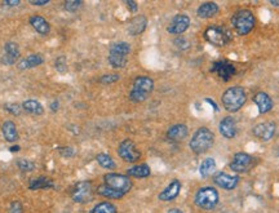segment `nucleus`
Here are the masks:
<instances>
[{
    "label": "nucleus",
    "mask_w": 279,
    "mask_h": 213,
    "mask_svg": "<svg viewBox=\"0 0 279 213\" xmlns=\"http://www.w3.org/2000/svg\"><path fill=\"white\" fill-rule=\"evenodd\" d=\"M247 101L246 90L242 87H230L224 92L221 97V102L226 111L229 113H236L239 111Z\"/></svg>",
    "instance_id": "1"
},
{
    "label": "nucleus",
    "mask_w": 279,
    "mask_h": 213,
    "mask_svg": "<svg viewBox=\"0 0 279 213\" xmlns=\"http://www.w3.org/2000/svg\"><path fill=\"white\" fill-rule=\"evenodd\" d=\"M154 90V80L146 75H141L133 80L132 89L130 92V100L135 103L146 101Z\"/></svg>",
    "instance_id": "2"
},
{
    "label": "nucleus",
    "mask_w": 279,
    "mask_h": 213,
    "mask_svg": "<svg viewBox=\"0 0 279 213\" xmlns=\"http://www.w3.org/2000/svg\"><path fill=\"white\" fill-rule=\"evenodd\" d=\"M215 142V136H213L212 130L202 127L199 129L195 130L191 140H190V149L194 154H204L213 146Z\"/></svg>",
    "instance_id": "3"
},
{
    "label": "nucleus",
    "mask_w": 279,
    "mask_h": 213,
    "mask_svg": "<svg viewBox=\"0 0 279 213\" xmlns=\"http://www.w3.org/2000/svg\"><path fill=\"white\" fill-rule=\"evenodd\" d=\"M232 25L239 35H247L253 30L256 18L249 9H239L232 14Z\"/></svg>",
    "instance_id": "4"
},
{
    "label": "nucleus",
    "mask_w": 279,
    "mask_h": 213,
    "mask_svg": "<svg viewBox=\"0 0 279 213\" xmlns=\"http://www.w3.org/2000/svg\"><path fill=\"white\" fill-rule=\"evenodd\" d=\"M220 202L219 191L215 187L207 186L202 187L195 193L194 197V203L196 207H199L200 210L212 211L216 208V206Z\"/></svg>",
    "instance_id": "5"
},
{
    "label": "nucleus",
    "mask_w": 279,
    "mask_h": 213,
    "mask_svg": "<svg viewBox=\"0 0 279 213\" xmlns=\"http://www.w3.org/2000/svg\"><path fill=\"white\" fill-rule=\"evenodd\" d=\"M103 183L109 187L114 189L115 191L124 194L126 195L133 186V182L127 174L115 173V172H110L103 176Z\"/></svg>",
    "instance_id": "6"
},
{
    "label": "nucleus",
    "mask_w": 279,
    "mask_h": 213,
    "mask_svg": "<svg viewBox=\"0 0 279 213\" xmlns=\"http://www.w3.org/2000/svg\"><path fill=\"white\" fill-rule=\"evenodd\" d=\"M204 39L215 47H225L232 40V37L226 29L213 25V26H208L204 30Z\"/></svg>",
    "instance_id": "7"
},
{
    "label": "nucleus",
    "mask_w": 279,
    "mask_h": 213,
    "mask_svg": "<svg viewBox=\"0 0 279 213\" xmlns=\"http://www.w3.org/2000/svg\"><path fill=\"white\" fill-rule=\"evenodd\" d=\"M118 154L127 163H136V162H139L141 159V153H140V150L136 147L135 142L132 140H130V138L123 140L119 143Z\"/></svg>",
    "instance_id": "8"
},
{
    "label": "nucleus",
    "mask_w": 279,
    "mask_h": 213,
    "mask_svg": "<svg viewBox=\"0 0 279 213\" xmlns=\"http://www.w3.org/2000/svg\"><path fill=\"white\" fill-rule=\"evenodd\" d=\"M92 182L91 181H80L75 183L71 190V199L75 203H87L92 199Z\"/></svg>",
    "instance_id": "9"
},
{
    "label": "nucleus",
    "mask_w": 279,
    "mask_h": 213,
    "mask_svg": "<svg viewBox=\"0 0 279 213\" xmlns=\"http://www.w3.org/2000/svg\"><path fill=\"white\" fill-rule=\"evenodd\" d=\"M211 71L217 74V77L226 83V82H229V80L235 75L236 69L229 61L217 60L213 62L212 67H211Z\"/></svg>",
    "instance_id": "10"
},
{
    "label": "nucleus",
    "mask_w": 279,
    "mask_h": 213,
    "mask_svg": "<svg viewBox=\"0 0 279 213\" xmlns=\"http://www.w3.org/2000/svg\"><path fill=\"white\" fill-rule=\"evenodd\" d=\"M20 56L21 52L18 44L14 42H7L4 44L3 53L0 56V62L7 66H12V65H16L17 61L20 60Z\"/></svg>",
    "instance_id": "11"
},
{
    "label": "nucleus",
    "mask_w": 279,
    "mask_h": 213,
    "mask_svg": "<svg viewBox=\"0 0 279 213\" xmlns=\"http://www.w3.org/2000/svg\"><path fill=\"white\" fill-rule=\"evenodd\" d=\"M251 164H252V157H251L249 154L244 153V151H240V153H236L235 155L232 157L229 167L232 172H235V173H243V172H247V170H249Z\"/></svg>",
    "instance_id": "12"
},
{
    "label": "nucleus",
    "mask_w": 279,
    "mask_h": 213,
    "mask_svg": "<svg viewBox=\"0 0 279 213\" xmlns=\"http://www.w3.org/2000/svg\"><path fill=\"white\" fill-rule=\"evenodd\" d=\"M190 26V17L186 14H176L167 26V31L172 35H181Z\"/></svg>",
    "instance_id": "13"
},
{
    "label": "nucleus",
    "mask_w": 279,
    "mask_h": 213,
    "mask_svg": "<svg viewBox=\"0 0 279 213\" xmlns=\"http://www.w3.org/2000/svg\"><path fill=\"white\" fill-rule=\"evenodd\" d=\"M239 176H232V174L225 173V172H217L213 176L215 185L224 190H234L239 185Z\"/></svg>",
    "instance_id": "14"
},
{
    "label": "nucleus",
    "mask_w": 279,
    "mask_h": 213,
    "mask_svg": "<svg viewBox=\"0 0 279 213\" xmlns=\"http://www.w3.org/2000/svg\"><path fill=\"white\" fill-rule=\"evenodd\" d=\"M274 133H276V124L273 122H264L253 128V134L261 141L272 140Z\"/></svg>",
    "instance_id": "15"
},
{
    "label": "nucleus",
    "mask_w": 279,
    "mask_h": 213,
    "mask_svg": "<svg viewBox=\"0 0 279 213\" xmlns=\"http://www.w3.org/2000/svg\"><path fill=\"white\" fill-rule=\"evenodd\" d=\"M219 129L221 136L225 137V138H234L236 136V123L235 119L232 117H225L221 119L219 124Z\"/></svg>",
    "instance_id": "16"
},
{
    "label": "nucleus",
    "mask_w": 279,
    "mask_h": 213,
    "mask_svg": "<svg viewBox=\"0 0 279 213\" xmlns=\"http://www.w3.org/2000/svg\"><path fill=\"white\" fill-rule=\"evenodd\" d=\"M180 191H181V182L179 180H173L171 181L170 185H167L166 189L160 191L158 198L162 202H172L179 197Z\"/></svg>",
    "instance_id": "17"
},
{
    "label": "nucleus",
    "mask_w": 279,
    "mask_h": 213,
    "mask_svg": "<svg viewBox=\"0 0 279 213\" xmlns=\"http://www.w3.org/2000/svg\"><path fill=\"white\" fill-rule=\"evenodd\" d=\"M253 102L257 106V110L260 114L269 113L273 109V100L272 97L265 92H257L253 96Z\"/></svg>",
    "instance_id": "18"
},
{
    "label": "nucleus",
    "mask_w": 279,
    "mask_h": 213,
    "mask_svg": "<svg viewBox=\"0 0 279 213\" xmlns=\"http://www.w3.org/2000/svg\"><path fill=\"white\" fill-rule=\"evenodd\" d=\"M29 24L31 25L34 30L37 31L40 35H48L50 33V25L49 22L44 18L43 16L39 14H34L29 18Z\"/></svg>",
    "instance_id": "19"
},
{
    "label": "nucleus",
    "mask_w": 279,
    "mask_h": 213,
    "mask_svg": "<svg viewBox=\"0 0 279 213\" xmlns=\"http://www.w3.org/2000/svg\"><path fill=\"white\" fill-rule=\"evenodd\" d=\"M44 63V57L42 54H31V56L22 58L17 62V69L20 71H26L34 69V67L40 66Z\"/></svg>",
    "instance_id": "20"
},
{
    "label": "nucleus",
    "mask_w": 279,
    "mask_h": 213,
    "mask_svg": "<svg viewBox=\"0 0 279 213\" xmlns=\"http://www.w3.org/2000/svg\"><path fill=\"white\" fill-rule=\"evenodd\" d=\"M147 26V18L145 16H136L133 17L132 20L130 21L128 24V34L132 35V37H136V35H140L142 34L143 31L146 30Z\"/></svg>",
    "instance_id": "21"
},
{
    "label": "nucleus",
    "mask_w": 279,
    "mask_h": 213,
    "mask_svg": "<svg viewBox=\"0 0 279 213\" xmlns=\"http://www.w3.org/2000/svg\"><path fill=\"white\" fill-rule=\"evenodd\" d=\"M189 133V128L186 124H175L167 130V138L170 141H175V142H179V141H183L184 138L187 137Z\"/></svg>",
    "instance_id": "22"
},
{
    "label": "nucleus",
    "mask_w": 279,
    "mask_h": 213,
    "mask_svg": "<svg viewBox=\"0 0 279 213\" xmlns=\"http://www.w3.org/2000/svg\"><path fill=\"white\" fill-rule=\"evenodd\" d=\"M1 133H3L4 140L9 143H14L18 141V130L12 120H5L1 126Z\"/></svg>",
    "instance_id": "23"
},
{
    "label": "nucleus",
    "mask_w": 279,
    "mask_h": 213,
    "mask_svg": "<svg viewBox=\"0 0 279 213\" xmlns=\"http://www.w3.org/2000/svg\"><path fill=\"white\" fill-rule=\"evenodd\" d=\"M219 10L220 8L216 3H213V1H206V3L200 4L199 7H198L196 14H198V17H200V18L207 20V18H212V17L216 16V14L219 13Z\"/></svg>",
    "instance_id": "24"
},
{
    "label": "nucleus",
    "mask_w": 279,
    "mask_h": 213,
    "mask_svg": "<svg viewBox=\"0 0 279 213\" xmlns=\"http://www.w3.org/2000/svg\"><path fill=\"white\" fill-rule=\"evenodd\" d=\"M151 174V170L146 163L137 164V166L131 167L130 170H127V176L133 177V178H147Z\"/></svg>",
    "instance_id": "25"
},
{
    "label": "nucleus",
    "mask_w": 279,
    "mask_h": 213,
    "mask_svg": "<svg viewBox=\"0 0 279 213\" xmlns=\"http://www.w3.org/2000/svg\"><path fill=\"white\" fill-rule=\"evenodd\" d=\"M22 110L29 114H33V115H43L44 106L38 100L29 98V100H25L22 102Z\"/></svg>",
    "instance_id": "26"
},
{
    "label": "nucleus",
    "mask_w": 279,
    "mask_h": 213,
    "mask_svg": "<svg viewBox=\"0 0 279 213\" xmlns=\"http://www.w3.org/2000/svg\"><path fill=\"white\" fill-rule=\"evenodd\" d=\"M216 170V160L213 158H207L200 163L199 166V173L203 178H207V177L212 176Z\"/></svg>",
    "instance_id": "27"
},
{
    "label": "nucleus",
    "mask_w": 279,
    "mask_h": 213,
    "mask_svg": "<svg viewBox=\"0 0 279 213\" xmlns=\"http://www.w3.org/2000/svg\"><path fill=\"white\" fill-rule=\"evenodd\" d=\"M97 194L102 198H106V199H114V200H118V199H122L124 197V194L119 193V191H115L114 189L109 187L107 185L102 183L100 186L97 187Z\"/></svg>",
    "instance_id": "28"
},
{
    "label": "nucleus",
    "mask_w": 279,
    "mask_h": 213,
    "mask_svg": "<svg viewBox=\"0 0 279 213\" xmlns=\"http://www.w3.org/2000/svg\"><path fill=\"white\" fill-rule=\"evenodd\" d=\"M54 186V182L49 178L46 177H39V178H34L29 183V189L30 190H42V189H50Z\"/></svg>",
    "instance_id": "29"
},
{
    "label": "nucleus",
    "mask_w": 279,
    "mask_h": 213,
    "mask_svg": "<svg viewBox=\"0 0 279 213\" xmlns=\"http://www.w3.org/2000/svg\"><path fill=\"white\" fill-rule=\"evenodd\" d=\"M96 160H97V163H98V166L102 167V168H105V170H113L116 168L115 160H114L113 158L110 157L109 154H106V153L97 154Z\"/></svg>",
    "instance_id": "30"
},
{
    "label": "nucleus",
    "mask_w": 279,
    "mask_h": 213,
    "mask_svg": "<svg viewBox=\"0 0 279 213\" xmlns=\"http://www.w3.org/2000/svg\"><path fill=\"white\" fill-rule=\"evenodd\" d=\"M90 213H118V210L111 202H101L93 207Z\"/></svg>",
    "instance_id": "31"
},
{
    "label": "nucleus",
    "mask_w": 279,
    "mask_h": 213,
    "mask_svg": "<svg viewBox=\"0 0 279 213\" xmlns=\"http://www.w3.org/2000/svg\"><path fill=\"white\" fill-rule=\"evenodd\" d=\"M107 60H109L110 66L114 67V69H123V67H126L127 63H128L127 56H122V54L109 53Z\"/></svg>",
    "instance_id": "32"
},
{
    "label": "nucleus",
    "mask_w": 279,
    "mask_h": 213,
    "mask_svg": "<svg viewBox=\"0 0 279 213\" xmlns=\"http://www.w3.org/2000/svg\"><path fill=\"white\" fill-rule=\"evenodd\" d=\"M109 53L114 54H122V56H128L131 53V45L126 42H118V43H114L111 47H110Z\"/></svg>",
    "instance_id": "33"
},
{
    "label": "nucleus",
    "mask_w": 279,
    "mask_h": 213,
    "mask_svg": "<svg viewBox=\"0 0 279 213\" xmlns=\"http://www.w3.org/2000/svg\"><path fill=\"white\" fill-rule=\"evenodd\" d=\"M83 5V1H80V0H66L65 3H63V9L66 10V12H77L78 9H80V7Z\"/></svg>",
    "instance_id": "34"
},
{
    "label": "nucleus",
    "mask_w": 279,
    "mask_h": 213,
    "mask_svg": "<svg viewBox=\"0 0 279 213\" xmlns=\"http://www.w3.org/2000/svg\"><path fill=\"white\" fill-rule=\"evenodd\" d=\"M4 110H7L12 115H17L18 117L21 111H22V105H18L17 102H7L4 105Z\"/></svg>",
    "instance_id": "35"
},
{
    "label": "nucleus",
    "mask_w": 279,
    "mask_h": 213,
    "mask_svg": "<svg viewBox=\"0 0 279 213\" xmlns=\"http://www.w3.org/2000/svg\"><path fill=\"white\" fill-rule=\"evenodd\" d=\"M16 164L17 167H18V170H22V172H31V170H34V168H35L33 162H30V160L27 159L17 160Z\"/></svg>",
    "instance_id": "36"
},
{
    "label": "nucleus",
    "mask_w": 279,
    "mask_h": 213,
    "mask_svg": "<svg viewBox=\"0 0 279 213\" xmlns=\"http://www.w3.org/2000/svg\"><path fill=\"white\" fill-rule=\"evenodd\" d=\"M120 79V77L118 74H106L103 77L100 78V83L102 84H114Z\"/></svg>",
    "instance_id": "37"
},
{
    "label": "nucleus",
    "mask_w": 279,
    "mask_h": 213,
    "mask_svg": "<svg viewBox=\"0 0 279 213\" xmlns=\"http://www.w3.org/2000/svg\"><path fill=\"white\" fill-rule=\"evenodd\" d=\"M175 45H176V47L181 50H185L190 47L187 39H185V38H180V37L175 39Z\"/></svg>",
    "instance_id": "38"
},
{
    "label": "nucleus",
    "mask_w": 279,
    "mask_h": 213,
    "mask_svg": "<svg viewBox=\"0 0 279 213\" xmlns=\"http://www.w3.org/2000/svg\"><path fill=\"white\" fill-rule=\"evenodd\" d=\"M8 213H23V207L20 202H12L8 208Z\"/></svg>",
    "instance_id": "39"
},
{
    "label": "nucleus",
    "mask_w": 279,
    "mask_h": 213,
    "mask_svg": "<svg viewBox=\"0 0 279 213\" xmlns=\"http://www.w3.org/2000/svg\"><path fill=\"white\" fill-rule=\"evenodd\" d=\"M56 69L58 70V73H65L66 71V61L65 57H58L56 60Z\"/></svg>",
    "instance_id": "40"
},
{
    "label": "nucleus",
    "mask_w": 279,
    "mask_h": 213,
    "mask_svg": "<svg viewBox=\"0 0 279 213\" xmlns=\"http://www.w3.org/2000/svg\"><path fill=\"white\" fill-rule=\"evenodd\" d=\"M126 5L127 8H128V10L132 12V13H136L137 10H139V4H137V1H135V0H127Z\"/></svg>",
    "instance_id": "41"
},
{
    "label": "nucleus",
    "mask_w": 279,
    "mask_h": 213,
    "mask_svg": "<svg viewBox=\"0 0 279 213\" xmlns=\"http://www.w3.org/2000/svg\"><path fill=\"white\" fill-rule=\"evenodd\" d=\"M58 151H60V154L62 157H66V158L74 157V153H75L71 147H60Z\"/></svg>",
    "instance_id": "42"
},
{
    "label": "nucleus",
    "mask_w": 279,
    "mask_h": 213,
    "mask_svg": "<svg viewBox=\"0 0 279 213\" xmlns=\"http://www.w3.org/2000/svg\"><path fill=\"white\" fill-rule=\"evenodd\" d=\"M20 4V0H4L3 1V5H5V7H18Z\"/></svg>",
    "instance_id": "43"
},
{
    "label": "nucleus",
    "mask_w": 279,
    "mask_h": 213,
    "mask_svg": "<svg viewBox=\"0 0 279 213\" xmlns=\"http://www.w3.org/2000/svg\"><path fill=\"white\" fill-rule=\"evenodd\" d=\"M49 109L52 110V113H57V110L60 109V102L57 100H54L53 102H50V105H49Z\"/></svg>",
    "instance_id": "44"
},
{
    "label": "nucleus",
    "mask_w": 279,
    "mask_h": 213,
    "mask_svg": "<svg viewBox=\"0 0 279 213\" xmlns=\"http://www.w3.org/2000/svg\"><path fill=\"white\" fill-rule=\"evenodd\" d=\"M31 5H37V7H43V5H46L49 4L48 0H38V1H30Z\"/></svg>",
    "instance_id": "45"
},
{
    "label": "nucleus",
    "mask_w": 279,
    "mask_h": 213,
    "mask_svg": "<svg viewBox=\"0 0 279 213\" xmlns=\"http://www.w3.org/2000/svg\"><path fill=\"white\" fill-rule=\"evenodd\" d=\"M206 102H208L209 105H211V106L213 107V110H215V111H219V105H217V103L215 102V101L211 100V98H206Z\"/></svg>",
    "instance_id": "46"
},
{
    "label": "nucleus",
    "mask_w": 279,
    "mask_h": 213,
    "mask_svg": "<svg viewBox=\"0 0 279 213\" xmlns=\"http://www.w3.org/2000/svg\"><path fill=\"white\" fill-rule=\"evenodd\" d=\"M20 150H21V147L18 146V145H13V146H10V149H9L10 153H17V151H20Z\"/></svg>",
    "instance_id": "47"
},
{
    "label": "nucleus",
    "mask_w": 279,
    "mask_h": 213,
    "mask_svg": "<svg viewBox=\"0 0 279 213\" xmlns=\"http://www.w3.org/2000/svg\"><path fill=\"white\" fill-rule=\"evenodd\" d=\"M167 213H184V212L181 210H179V208H171Z\"/></svg>",
    "instance_id": "48"
},
{
    "label": "nucleus",
    "mask_w": 279,
    "mask_h": 213,
    "mask_svg": "<svg viewBox=\"0 0 279 213\" xmlns=\"http://www.w3.org/2000/svg\"><path fill=\"white\" fill-rule=\"evenodd\" d=\"M270 4L274 5V7H279V1H270Z\"/></svg>",
    "instance_id": "49"
}]
</instances>
